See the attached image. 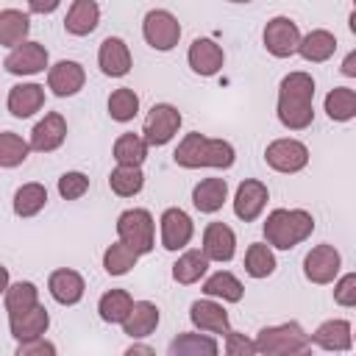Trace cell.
I'll return each instance as SVG.
<instances>
[{"mask_svg": "<svg viewBox=\"0 0 356 356\" xmlns=\"http://www.w3.org/2000/svg\"><path fill=\"white\" fill-rule=\"evenodd\" d=\"M31 33V19L28 14L17 11V8H3L0 11V44L3 47H17L19 42H25Z\"/></svg>", "mask_w": 356, "mask_h": 356, "instance_id": "obj_29", "label": "cell"}, {"mask_svg": "<svg viewBox=\"0 0 356 356\" xmlns=\"http://www.w3.org/2000/svg\"><path fill=\"white\" fill-rule=\"evenodd\" d=\"M100 22V6L95 0H72L67 17H64V28L72 36H89Z\"/></svg>", "mask_w": 356, "mask_h": 356, "instance_id": "obj_25", "label": "cell"}, {"mask_svg": "<svg viewBox=\"0 0 356 356\" xmlns=\"http://www.w3.org/2000/svg\"><path fill=\"white\" fill-rule=\"evenodd\" d=\"M189 320H192L195 328L209 331V334H225L231 328L225 309L220 303H214V300H195L189 306Z\"/></svg>", "mask_w": 356, "mask_h": 356, "instance_id": "obj_24", "label": "cell"}, {"mask_svg": "<svg viewBox=\"0 0 356 356\" xmlns=\"http://www.w3.org/2000/svg\"><path fill=\"white\" fill-rule=\"evenodd\" d=\"M325 114L334 122H348L356 117V92L350 86H334L325 95Z\"/></svg>", "mask_w": 356, "mask_h": 356, "instance_id": "obj_30", "label": "cell"}, {"mask_svg": "<svg viewBox=\"0 0 356 356\" xmlns=\"http://www.w3.org/2000/svg\"><path fill=\"white\" fill-rule=\"evenodd\" d=\"M186 61H189V67H192L195 75H200V78H211V75H217V72L222 70V64H225V53H222V47H220L214 39L200 36V39H195V42L189 44Z\"/></svg>", "mask_w": 356, "mask_h": 356, "instance_id": "obj_12", "label": "cell"}, {"mask_svg": "<svg viewBox=\"0 0 356 356\" xmlns=\"http://www.w3.org/2000/svg\"><path fill=\"white\" fill-rule=\"evenodd\" d=\"M53 356L56 353V345L47 342L44 337H33V339H25L17 345V356Z\"/></svg>", "mask_w": 356, "mask_h": 356, "instance_id": "obj_45", "label": "cell"}, {"mask_svg": "<svg viewBox=\"0 0 356 356\" xmlns=\"http://www.w3.org/2000/svg\"><path fill=\"white\" fill-rule=\"evenodd\" d=\"M83 83H86V72L78 61L61 58L53 67H47V86L53 89L56 97H72L83 89Z\"/></svg>", "mask_w": 356, "mask_h": 356, "instance_id": "obj_14", "label": "cell"}, {"mask_svg": "<svg viewBox=\"0 0 356 356\" xmlns=\"http://www.w3.org/2000/svg\"><path fill=\"white\" fill-rule=\"evenodd\" d=\"M47 289H50V295H53L56 303H61V306H75V303L83 298L86 284H83V275H81V273H75V270H70V267H61V270H53V273H50Z\"/></svg>", "mask_w": 356, "mask_h": 356, "instance_id": "obj_19", "label": "cell"}, {"mask_svg": "<svg viewBox=\"0 0 356 356\" xmlns=\"http://www.w3.org/2000/svg\"><path fill=\"white\" fill-rule=\"evenodd\" d=\"M225 353L228 356H253L256 348H253V339H245L242 334L236 331H225Z\"/></svg>", "mask_w": 356, "mask_h": 356, "instance_id": "obj_44", "label": "cell"}, {"mask_svg": "<svg viewBox=\"0 0 356 356\" xmlns=\"http://www.w3.org/2000/svg\"><path fill=\"white\" fill-rule=\"evenodd\" d=\"M161 245L167 250H181L192 242V234H195V225H192V217L178 209V206H170L164 209L161 214Z\"/></svg>", "mask_w": 356, "mask_h": 356, "instance_id": "obj_13", "label": "cell"}, {"mask_svg": "<svg viewBox=\"0 0 356 356\" xmlns=\"http://www.w3.org/2000/svg\"><path fill=\"white\" fill-rule=\"evenodd\" d=\"M342 75H348V78L356 75V50H350V53L345 56V61H342Z\"/></svg>", "mask_w": 356, "mask_h": 356, "instance_id": "obj_47", "label": "cell"}, {"mask_svg": "<svg viewBox=\"0 0 356 356\" xmlns=\"http://www.w3.org/2000/svg\"><path fill=\"white\" fill-rule=\"evenodd\" d=\"M245 273L250 278H267L275 273V253L267 242H253L245 253Z\"/></svg>", "mask_w": 356, "mask_h": 356, "instance_id": "obj_36", "label": "cell"}, {"mask_svg": "<svg viewBox=\"0 0 356 356\" xmlns=\"http://www.w3.org/2000/svg\"><path fill=\"white\" fill-rule=\"evenodd\" d=\"M170 353L172 356H214L220 353V345L217 339L206 334H178L170 342Z\"/></svg>", "mask_w": 356, "mask_h": 356, "instance_id": "obj_34", "label": "cell"}, {"mask_svg": "<svg viewBox=\"0 0 356 356\" xmlns=\"http://www.w3.org/2000/svg\"><path fill=\"white\" fill-rule=\"evenodd\" d=\"M342 256L334 245H314L303 259V273L312 284H331L339 275Z\"/></svg>", "mask_w": 356, "mask_h": 356, "instance_id": "obj_10", "label": "cell"}, {"mask_svg": "<svg viewBox=\"0 0 356 356\" xmlns=\"http://www.w3.org/2000/svg\"><path fill=\"white\" fill-rule=\"evenodd\" d=\"M267 200H270L267 186L261 181H256V178H248V181L239 184V189L234 195V214L239 220H245V222H253L264 211Z\"/></svg>", "mask_w": 356, "mask_h": 356, "instance_id": "obj_16", "label": "cell"}, {"mask_svg": "<svg viewBox=\"0 0 356 356\" xmlns=\"http://www.w3.org/2000/svg\"><path fill=\"white\" fill-rule=\"evenodd\" d=\"M278 120L289 131H303L314 122V78L309 72H289L278 83Z\"/></svg>", "mask_w": 356, "mask_h": 356, "instance_id": "obj_1", "label": "cell"}, {"mask_svg": "<svg viewBox=\"0 0 356 356\" xmlns=\"http://www.w3.org/2000/svg\"><path fill=\"white\" fill-rule=\"evenodd\" d=\"M131 303H134V298L128 295V289H108L97 300L100 320H106V323H122L125 314L131 312Z\"/></svg>", "mask_w": 356, "mask_h": 356, "instance_id": "obj_38", "label": "cell"}, {"mask_svg": "<svg viewBox=\"0 0 356 356\" xmlns=\"http://www.w3.org/2000/svg\"><path fill=\"white\" fill-rule=\"evenodd\" d=\"M47 50H44V44H39V42H19L17 47H11V53L6 56V61H3V67H6V72H11V75H36V72H42L44 67H47Z\"/></svg>", "mask_w": 356, "mask_h": 356, "instance_id": "obj_11", "label": "cell"}, {"mask_svg": "<svg viewBox=\"0 0 356 356\" xmlns=\"http://www.w3.org/2000/svg\"><path fill=\"white\" fill-rule=\"evenodd\" d=\"M97 64L103 70V75L108 78H122L131 72V50L128 44L120 39V36H108L100 42V50H97Z\"/></svg>", "mask_w": 356, "mask_h": 356, "instance_id": "obj_17", "label": "cell"}, {"mask_svg": "<svg viewBox=\"0 0 356 356\" xmlns=\"http://www.w3.org/2000/svg\"><path fill=\"white\" fill-rule=\"evenodd\" d=\"M47 206V189L42 184H22L14 192V214L17 217H36Z\"/></svg>", "mask_w": 356, "mask_h": 356, "instance_id": "obj_32", "label": "cell"}, {"mask_svg": "<svg viewBox=\"0 0 356 356\" xmlns=\"http://www.w3.org/2000/svg\"><path fill=\"white\" fill-rule=\"evenodd\" d=\"M8 284H11V278H8V267H3V264H0V295L6 292V286H8Z\"/></svg>", "mask_w": 356, "mask_h": 356, "instance_id": "obj_48", "label": "cell"}, {"mask_svg": "<svg viewBox=\"0 0 356 356\" xmlns=\"http://www.w3.org/2000/svg\"><path fill=\"white\" fill-rule=\"evenodd\" d=\"M108 114L117 122H131L139 114V95L131 86H120L108 95Z\"/></svg>", "mask_w": 356, "mask_h": 356, "instance_id": "obj_39", "label": "cell"}, {"mask_svg": "<svg viewBox=\"0 0 356 356\" xmlns=\"http://www.w3.org/2000/svg\"><path fill=\"white\" fill-rule=\"evenodd\" d=\"M228 3H253V0H228Z\"/></svg>", "mask_w": 356, "mask_h": 356, "instance_id": "obj_50", "label": "cell"}, {"mask_svg": "<svg viewBox=\"0 0 356 356\" xmlns=\"http://www.w3.org/2000/svg\"><path fill=\"white\" fill-rule=\"evenodd\" d=\"M314 231V217L306 209H273L264 220V239L270 248L289 250L309 239Z\"/></svg>", "mask_w": 356, "mask_h": 356, "instance_id": "obj_3", "label": "cell"}, {"mask_svg": "<svg viewBox=\"0 0 356 356\" xmlns=\"http://www.w3.org/2000/svg\"><path fill=\"white\" fill-rule=\"evenodd\" d=\"M334 50H337V36H334L331 31H325V28L309 31L306 36H300V44H298V53H300L306 61H312V64L328 61V58L334 56Z\"/></svg>", "mask_w": 356, "mask_h": 356, "instance_id": "obj_27", "label": "cell"}, {"mask_svg": "<svg viewBox=\"0 0 356 356\" xmlns=\"http://www.w3.org/2000/svg\"><path fill=\"white\" fill-rule=\"evenodd\" d=\"M236 250V234L225 222H209L203 228V253L209 261H231Z\"/></svg>", "mask_w": 356, "mask_h": 356, "instance_id": "obj_18", "label": "cell"}, {"mask_svg": "<svg viewBox=\"0 0 356 356\" xmlns=\"http://www.w3.org/2000/svg\"><path fill=\"white\" fill-rule=\"evenodd\" d=\"M31 153V145L14 134V131H3L0 134V167L3 170H11V167H19Z\"/></svg>", "mask_w": 356, "mask_h": 356, "instance_id": "obj_41", "label": "cell"}, {"mask_svg": "<svg viewBox=\"0 0 356 356\" xmlns=\"http://www.w3.org/2000/svg\"><path fill=\"white\" fill-rule=\"evenodd\" d=\"M47 325H50V314H47V309L42 303L8 317V328H11V337L17 342H25V339H33V337H44Z\"/></svg>", "mask_w": 356, "mask_h": 356, "instance_id": "obj_20", "label": "cell"}, {"mask_svg": "<svg viewBox=\"0 0 356 356\" xmlns=\"http://www.w3.org/2000/svg\"><path fill=\"white\" fill-rule=\"evenodd\" d=\"M334 300L339 306H356V273H345L337 284H334Z\"/></svg>", "mask_w": 356, "mask_h": 356, "instance_id": "obj_43", "label": "cell"}, {"mask_svg": "<svg viewBox=\"0 0 356 356\" xmlns=\"http://www.w3.org/2000/svg\"><path fill=\"white\" fill-rule=\"evenodd\" d=\"M86 192H89V178H86L83 172L70 170V172H64V175L58 178V195H61L64 200H78V197H83Z\"/></svg>", "mask_w": 356, "mask_h": 356, "instance_id": "obj_42", "label": "cell"}, {"mask_svg": "<svg viewBox=\"0 0 356 356\" xmlns=\"http://www.w3.org/2000/svg\"><path fill=\"white\" fill-rule=\"evenodd\" d=\"M203 292H206L209 298H220V300H225V303H239L242 295H245V286H242V281H239L234 273L217 270L214 275H209V278L203 281Z\"/></svg>", "mask_w": 356, "mask_h": 356, "instance_id": "obj_28", "label": "cell"}, {"mask_svg": "<svg viewBox=\"0 0 356 356\" xmlns=\"http://www.w3.org/2000/svg\"><path fill=\"white\" fill-rule=\"evenodd\" d=\"M261 42H264L267 53L275 56V58H289V56H295V53H298V44H300L298 22L289 19V17H273V19L264 25Z\"/></svg>", "mask_w": 356, "mask_h": 356, "instance_id": "obj_8", "label": "cell"}, {"mask_svg": "<svg viewBox=\"0 0 356 356\" xmlns=\"http://www.w3.org/2000/svg\"><path fill=\"white\" fill-rule=\"evenodd\" d=\"M58 3H61V0H28V8H31L33 14H53V11L58 8Z\"/></svg>", "mask_w": 356, "mask_h": 356, "instance_id": "obj_46", "label": "cell"}, {"mask_svg": "<svg viewBox=\"0 0 356 356\" xmlns=\"http://www.w3.org/2000/svg\"><path fill=\"white\" fill-rule=\"evenodd\" d=\"M181 122H184V117H181V111L172 103H156L147 111V117H145V131H142L145 134V142L153 145V147L167 145L178 134Z\"/></svg>", "mask_w": 356, "mask_h": 356, "instance_id": "obj_7", "label": "cell"}, {"mask_svg": "<svg viewBox=\"0 0 356 356\" xmlns=\"http://www.w3.org/2000/svg\"><path fill=\"white\" fill-rule=\"evenodd\" d=\"M256 353L264 356H295V353H309L312 339L300 328V323H281V325H267L256 334L253 339Z\"/></svg>", "mask_w": 356, "mask_h": 356, "instance_id": "obj_4", "label": "cell"}, {"mask_svg": "<svg viewBox=\"0 0 356 356\" xmlns=\"http://www.w3.org/2000/svg\"><path fill=\"white\" fill-rule=\"evenodd\" d=\"M309 339H312V345H317L323 350H350V345H353L350 323L348 320H325L314 328V334Z\"/></svg>", "mask_w": 356, "mask_h": 356, "instance_id": "obj_23", "label": "cell"}, {"mask_svg": "<svg viewBox=\"0 0 356 356\" xmlns=\"http://www.w3.org/2000/svg\"><path fill=\"white\" fill-rule=\"evenodd\" d=\"M3 303H6L8 317H11V314H19V312H25V309H31V306L39 303V289H36V284H31V281L8 284L6 292H3Z\"/></svg>", "mask_w": 356, "mask_h": 356, "instance_id": "obj_37", "label": "cell"}, {"mask_svg": "<svg viewBox=\"0 0 356 356\" xmlns=\"http://www.w3.org/2000/svg\"><path fill=\"white\" fill-rule=\"evenodd\" d=\"M136 259H139V253L131 250L125 242L117 239V242L108 245L106 253H103V270H106L108 275H125L131 267H136Z\"/></svg>", "mask_w": 356, "mask_h": 356, "instance_id": "obj_40", "label": "cell"}, {"mask_svg": "<svg viewBox=\"0 0 356 356\" xmlns=\"http://www.w3.org/2000/svg\"><path fill=\"white\" fill-rule=\"evenodd\" d=\"M64 139H67V120L58 111H50L33 125L28 145L36 153H53V150H58L64 145Z\"/></svg>", "mask_w": 356, "mask_h": 356, "instance_id": "obj_15", "label": "cell"}, {"mask_svg": "<svg viewBox=\"0 0 356 356\" xmlns=\"http://www.w3.org/2000/svg\"><path fill=\"white\" fill-rule=\"evenodd\" d=\"M125 353L128 356H134V353H153V348H147V345H131Z\"/></svg>", "mask_w": 356, "mask_h": 356, "instance_id": "obj_49", "label": "cell"}, {"mask_svg": "<svg viewBox=\"0 0 356 356\" xmlns=\"http://www.w3.org/2000/svg\"><path fill=\"white\" fill-rule=\"evenodd\" d=\"M142 36H145V42H147L153 50L167 53V50H172V47L178 44V39H181V22H178V17H175L172 11H167V8H153V11H147L145 19H142Z\"/></svg>", "mask_w": 356, "mask_h": 356, "instance_id": "obj_6", "label": "cell"}, {"mask_svg": "<svg viewBox=\"0 0 356 356\" xmlns=\"http://www.w3.org/2000/svg\"><path fill=\"white\" fill-rule=\"evenodd\" d=\"M120 325H122V334H128L131 339L150 337L159 325V306L150 300H134L131 312L125 314V320Z\"/></svg>", "mask_w": 356, "mask_h": 356, "instance_id": "obj_21", "label": "cell"}, {"mask_svg": "<svg viewBox=\"0 0 356 356\" xmlns=\"http://www.w3.org/2000/svg\"><path fill=\"white\" fill-rule=\"evenodd\" d=\"M117 236L139 256L150 253L156 245V222L147 209H125L117 217Z\"/></svg>", "mask_w": 356, "mask_h": 356, "instance_id": "obj_5", "label": "cell"}, {"mask_svg": "<svg viewBox=\"0 0 356 356\" xmlns=\"http://www.w3.org/2000/svg\"><path fill=\"white\" fill-rule=\"evenodd\" d=\"M108 186L120 197H134L145 186V172H142V167L117 164V170H111V175H108Z\"/></svg>", "mask_w": 356, "mask_h": 356, "instance_id": "obj_31", "label": "cell"}, {"mask_svg": "<svg viewBox=\"0 0 356 356\" xmlns=\"http://www.w3.org/2000/svg\"><path fill=\"white\" fill-rule=\"evenodd\" d=\"M225 200H228V184H225V178H203L192 189V203H195V209L200 214L220 211Z\"/></svg>", "mask_w": 356, "mask_h": 356, "instance_id": "obj_26", "label": "cell"}, {"mask_svg": "<svg viewBox=\"0 0 356 356\" xmlns=\"http://www.w3.org/2000/svg\"><path fill=\"white\" fill-rule=\"evenodd\" d=\"M209 270V259L203 250H186L172 264V278L178 284H197Z\"/></svg>", "mask_w": 356, "mask_h": 356, "instance_id": "obj_33", "label": "cell"}, {"mask_svg": "<svg viewBox=\"0 0 356 356\" xmlns=\"http://www.w3.org/2000/svg\"><path fill=\"white\" fill-rule=\"evenodd\" d=\"M264 161L275 170V172H284V175H292V172H300L306 164H309V147L298 139H275L264 147Z\"/></svg>", "mask_w": 356, "mask_h": 356, "instance_id": "obj_9", "label": "cell"}, {"mask_svg": "<svg viewBox=\"0 0 356 356\" xmlns=\"http://www.w3.org/2000/svg\"><path fill=\"white\" fill-rule=\"evenodd\" d=\"M6 106H8L11 117H17V120L33 117L44 106V86H39V83H17V86H11Z\"/></svg>", "mask_w": 356, "mask_h": 356, "instance_id": "obj_22", "label": "cell"}, {"mask_svg": "<svg viewBox=\"0 0 356 356\" xmlns=\"http://www.w3.org/2000/svg\"><path fill=\"white\" fill-rule=\"evenodd\" d=\"M147 159V142L139 134H120L114 142V161L117 164H131V167H142V161Z\"/></svg>", "mask_w": 356, "mask_h": 356, "instance_id": "obj_35", "label": "cell"}, {"mask_svg": "<svg viewBox=\"0 0 356 356\" xmlns=\"http://www.w3.org/2000/svg\"><path fill=\"white\" fill-rule=\"evenodd\" d=\"M175 164L184 170H200V167H214V170H228L236 161V150L231 142L225 139H211L206 134H186L175 153H172Z\"/></svg>", "mask_w": 356, "mask_h": 356, "instance_id": "obj_2", "label": "cell"}]
</instances>
